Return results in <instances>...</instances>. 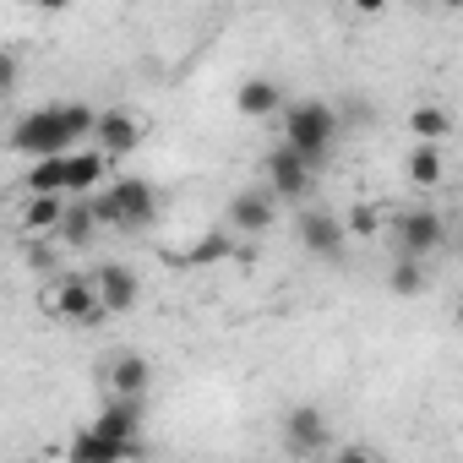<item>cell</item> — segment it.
Masks as SVG:
<instances>
[{
	"mask_svg": "<svg viewBox=\"0 0 463 463\" xmlns=\"http://www.w3.org/2000/svg\"><path fill=\"white\" fill-rule=\"evenodd\" d=\"M235 109H241L246 120H273V115L284 109V88H279L273 77H246L241 93H235Z\"/></svg>",
	"mask_w": 463,
	"mask_h": 463,
	"instance_id": "obj_15",
	"label": "cell"
},
{
	"mask_svg": "<svg viewBox=\"0 0 463 463\" xmlns=\"http://www.w3.org/2000/svg\"><path fill=\"white\" fill-rule=\"evenodd\" d=\"M376 223H382V213H376V207H365V202H360V207L344 218V229H349V235H376Z\"/></svg>",
	"mask_w": 463,
	"mask_h": 463,
	"instance_id": "obj_25",
	"label": "cell"
},
{
	"mask_svg": "<svg viewBox=\"0 0 463 463\" xmlns=\"http://www.w3.org/2000/svg\"><path fill=\"white\" fill-rule=\"evenodd\" d=\"M279 218V196L262 185V191H235L229 196V229L235 235H268Z\"/></svg>",
	"mask_w": 463,
	"mask_h": 463,
	"instance_id": "obj_10",
	"label": "cell"
},
{
	"mask_svg": "<svg viewBox=\"0 0 463 463\" xmlns=\"http://www.w3.org/2000/svg\"><path fill=\"white\" fill-rule=\"evenodd\" d=\"M33 6H39L44 17H55V12H71V6H77V0H33Z\"/></svg>",
	"mask_w": 463,
	"mask_h": 463,
	"instance_id": "obj_28",
	"label": "cell"
},
{
	"mask_svg": "<svg viewBox=\"0 0 463 463\" xmlns=\"http://www.w3.org/2000/svg\"><path fill=\"white\" fill-rule=\"evenodd\" d=\"M441 6H447V12H458V6H463V0H441Z\"/></svg>",
	"mask_w": 463,
	"mask_h": 463,
	"instance_id": "obj_29",
	"label": "cell"
},
{
	"mask_svg": "<svg viewBox=\"0 0 463 463\" xmlns=\"http://www.w3.org/2000/svg\"><path fill=\"white\" fill-rule=\"evenodd\" d=\"M44 311L61 317V322H93V317H99L93 279H88V273H55L50 289H44Z\"/></svg>",
	"mask_w": 463,
	"mask_h": 463,
	"instance_id": "obj_4",
	"label": "cell"
},
{
	"mask_svg": "<svg viewBox=\"0 0 463 463\" xmlns=\"http://www.w3.org/2000/svg\"><path fill=\"white\" fill-rule=\"evenodd\" d=\"M17 77H23V61H17L12 50H0V99L17 88Z\"/></svg>",
	"mask_w": 463,
	"mask_h": 463,
	"instance_id": "obj_26",
	"label": "cell"
},
{
	"mask_svg": "<svg viewBox=\"0 0 463 463\" xmlns=\"http://www.w3.org/2000/svg\"><path fill=\"white\" fill-rule=\"evenodd\" d=\"M93 425H99L104 436H120V441H142V398H126V392H109Z\"/></svg>",
	"mask_w": 463,
	"mask_h": 463,
	"instance_id": "obj_14",
	"label": "cell"
},
{
	"mask_svg": "<svg viewBox=\"0 0 463 463\" xmlns=\"http://www.w3.org/2000/svg\"><path fill=\"white\" fill-rule=\"evenodd\" d=\"M93 279V295H99V311L104 317H126L137 300H142V279L126 268V262H104L99 273H88Z\"/></svg>",
	"mask_w": 463,
	"mask_h": 463,
	"instance_id": "obj_9",
	"label": "cell"
},
{
	"mask_svg": "<svg viewBox=\"0 0 463 463\" xmlns=\"http://www.w3.org/2000/svg\"><path fill=\"white\" fill-rule=\"evenodd\" d=\"M284 447H289L295 458H317V452H327V447H333V425H327V414H322L317 403H295V409L284 414Z\"/></svg>",
	"mask_w": 463,
	"mask_h": 463,
	"instance_id": "obj_8",
	"label": "cell"
},
{
	"mask_svg": "<svg viewBox=\"0 0 463 463\" xmlns=\"http://www.w3.org/2000/svg\"><path fill=\"white\" fill-rule=\"evenodd\" d=\"M403 175H409V185L436 191V185L447 180V153H441V142H414V153H409Z\"/></svg>",
	"mask_w": 463,
	"mask_h": 463,
	"instance_id": "obj_18",
	"label": "cell"
},
{
	"mask_svg": "<svg viewBox=\"0 0 463 463\" xmlns=\"http://www.w3.org/2000/svg\"><path fill=\"white\" fill-rule=\"evenodd\" d=\"M93 120H99V109L82 104V99H71V104H44V109L23 115V120L12 126V153H23V158L71 153L82 137H93Z\"/></svg>",
	"mask_w": 463,
	"mask_h": 463,
	"instance_id": "obj_1",
	"label": "cell"
},
{
	"mask_svg": "<svg viewBox=\"0 0 463 463\" xmlns=\"http://www.w3.org/2000/svg\"><path fill=\"white\" fill-rule=\"evenodd\" d=\"M387 289H392L398 300H414V295H425V289H430V273H425V262H420V257H398V262H392V273H387Z\"/></svg>",
	"mask_w": 463,
	"mask_h": 463,
	"instance_id": "obj_20",
	"label": "cell"
},
{
	"mask_svg": "<svg viewBox=\"0 0 463 463\" xmlns=\"http://www.w3.org/2000/svg\"><path fill=\"white\" fill-rule=\"evenodd\" d=\"M28 191H61V196H66V153L33 158V169H28Z\"/></svg>",
	"mask_w": 463,
	"mask_h": 463,
	"instance_id": "obj_22",
	"label": "cell"
},
{
	"mask_svg": "<svg viewBox=\"0 0 463 463\" xmlns=\"http://www.w3.org/2000/svg\"><path fill=\"white\" fill-rule=\"evenodd\" d=\"M109 180V158L99 147H71L66 153V196H93Z\"/></svg>",
	"mask_w": 463,
	"mask_h": 463,
	"instance_id": "obj_12",
	"label": "cell"
},
{
	"mask_svg": "<svg viewBox=\"0 0 463 463\" xmlns=\"http://www.w3.org/2000/svg\"><path fill=\"white\" fill-rule=\"evenodd\" d=\"M349 12H360V17H382V12H387V0H349Z\"/></svg>",
	"mask_w": 463,
	"mask_h": 463,
	"instance_id": "obj_27",
	"label": "cell"
},
{
	"mask_svg": "<svg viewBox=\"0 0 463 463\" xmlns=\"http://www.w3.org/2000/svg\"><path fill=\"white\" fill-rule=\"evenodd\" d=\"M104 376H109V392H126V398H147V387H153V365H147V354H137V349L115 354Z\"/></svg>",
	"mask_w": 463,
	"mask_h": 463,
	"instance_id": "obj_16",
	"label": "cell"
},
{
	"mask_svg": "<svg viewBox=\"0 0 463 463\" xmlns=\"http://www.w3.org/2000/svg\"><path fill=\"white\" fill-rule=\"evenodd\" d=\"M55 235H61V246H71V251L93 246L99 218H93V202H88V196H66V213H61V223H55Z\"/></svg>",
	"mask_w": 463,
	"mask_h": 463,
	"instance_id": "obj_17",
	"label": "cell"
},
{
	"mask_svg": "<svg viewBox=\"0 0 463 463\" xmlns=\"http://www.w3.org/2000/svg\"><path fill=\"white\" fill-rule=\"evenodd\" d=\"M137 452H142V441L104 436L99 425H88L82 436H71V458H104V463H115V458H137Z\"/></svg>",
	"mask_w": 463,
	"mask_h": 463,
	"instance_id": "obj_19",
	"label": "cell"
},
{
	"mask_svg": "<svg viewBox=\"0 0 463 463\" xmlns=\"http://www.w3.org/2000/svg\"><path fill=\"white\" fill-rule=\"evenodd\" d=\"M279 115H284V147H295L300 158H311V164L322 169V158H327L333 142H338V109L322 104V99H295V104H284Z\"/></svg>",
	"mask_w": 463,
	"mask_h": 463,
	"instance_id": "obj_2",
	"label": "cell"
},
{
	"mask_svg": "<svg viewBox=\"0 0 463 463\" xmlns=\"http://www.w3.org/2000/svg\"><path fill=\"white\" fill-rule=\"evenodd\" d=\"M223 257H235V235H202L196 246H191V262H223Z\"/></svg>",
	"mask_w": 463,
	"mask_h": 463,
	"instance_id": "obj_24",
	"label": "cell"
},
{
	"mask_svg": "<svg viewBox=\"0 0 463 463\" xmlns=\"http://www.w3.org/2000/svg\"><path fill=\"white\" fill-rule=\"evenodd\" d=\"M409 131H414V142H441V137L452 131V115H447L441 104H420V109L409 115Z\"/></svg>",
	"mask_w": 463,
	"mask_h": 463,
	"instance_id": "obj_21",
	"label": "cell"
},
{
	"mask_svg": "<svg viewBox=\"0 0 463 463\" xmlns=\"http://www.w3.org/2000/svg\"><path fill=\"white\" fill-rule=\"evenodd\" d=\"M61 213H66V196H61V191H28V202H23V213H17L23 241H33V235H55Z\"/></svg>",
	"mask_w": 463,
	"mask_h": 463,
	"instance_id": "obj_13",
	"label": "cell"
},
{
	"mask_svg": "<svg viewBox=\"0 0 463 463\" xmlns=\"http://www.w3.org/2000/svg\"><path fill=\"white\" fill-rule=\"evenodd\" d=\"M93 218L99 229H147L158 218V191L142 175H120L109 191H93Z\"/></svg>",
	"mask_w": 463,
	"mask_h": 463,
	"instance_id": "obj_3",
	"label": "cell"
},
{
	"mask_svg": "<svg viewBox=\"0 0 463 463\" xmlns=\"http://www.w3.org/2000/svg\"><path fill=\"white\" fill-rule=\"evenodd\" d=\"M23 262H28V273L55 279V273H61V246H55V241H44V235H33V241L23 246Z\"/></svg>",
	"mask_w": 463,
	"mask_h": 463,
	"instance_id": "obj_23",
	"label": "cell"
},
{
	"mask_svg": "<svg viewBox=\"0 0 463 463\" xmlns=\"http://www.w3.org/2000/svg\"><path fill=\"white\" fill-rule=\"evenodd\" d=\"M447 246V218L436 213V207H414V213H403L398 218V257H436Z\"/></svg>",
	"mask_w": 463,
	"mask_h": 463,
	"instance_id": "obj_7",
	"label": "cell"
},
{
	"mask_svg": "<svg viewBox=\"0 0 463 463\" xmlns=\"http://www.w3.org/2000/svg\"><path fill=\"white\" fill-rule=\"evenodd\" d=\"M311 185H317V164L279 142V147L268 153V191H273L279 202H306Z\"/></svg>",
	"mask_w": 463,
	"mask_h": 463,
	"instance_id": "obj_6",
	"label": "cell"
},
{
	"mask_svg": "<svg viewBox=\"0 0 463 463\" xmlns=\"http://www.w3.org/2000/svg\"><path fill=\"white\" fill-rule=\"evenodd\" d=\"M295 235H300V246H306L317 262H338V257H344V246H349L344 218H338V213H327V207H306V213L295 218Z\"/></svg>",
	"mask_w": 463,
	"mask_h": 463,
	"instance_id": "obj_5",
	"label": "cell"
},
{
	"mask_svg": "<svg viewBox=\"0 0 463 463\" xmlns=\"http://www.w3.org/2000/svg\"><path fill=\"white\" fill-rule=\"evenodd\" d=\"M93 137H99V153H104V158H131L137 142H142V120H137L131 109H104V115L93 120Z\"/></svg>",
	"mask_w": 463,
	"mask_h": 463,
	"instance_id": "obj_11",
	"label": "cell"
}]
</instances>
